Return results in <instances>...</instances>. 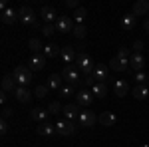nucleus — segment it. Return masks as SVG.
<instances>
[{"mask_svg": "<svg viewBox=\"0 0 149 147\" xmlns=\"http://www.w3.org/2000/svg\"><path fill=\"white\" fill-rule=\"evenodd\" d=\"M36 133H38V135L50 137V135H54V133H56V125H52L50 121H44V123H40L38 127H36Z\"/></svg>", "mask_w": 149, "mask_h": 147, "instance_id": "obj_16", "label": "nucleus"}, {"mask_svg": "<svg viewBox=\"0 0 149 147\" xmlns=\"http://www.w3.org/2000/svg\"><path fill=\"white\" fill-rule=\"evenodd\" d=\"M141 50H143V42H141V40H135V42H133V52H135V54H141Z\"/></svg>", "mask_w": 149, "mask_h": 147, "instance_id": "obj_38", "label": "nucleus"}, {"mask_svg": "<svg viewBox=\"0 0 149 147\" xmlns=\"http://www.w3.org/2000/svg\"><path fill=\"white\" fill-rule=\"evenodd\" d=\"M56 133H60V135H64V137L74 135L76 133V123L70 121V119H60L56 123Z\"/></svg>", "mask_w": 149, "mask_h": 147, "instance_id": "obj_3", "label": "nucleus"}, {"mask_svg": "<svg viewBox=\"0 0 149 147\" xmlns=\"http://www.w3.org/2000/svg\"><path fill=\"white\" fill-rule=\"evenodd\" d=\"M66 6H68V8H74V10H78V8H80L78 0H66Z\"/></svg>", "mask_w": 149, "mask_h": 147, "instance_id": "obj_40", "label": "nucleus"}, {"mask_svg": "<svg viewBox=\"0 0 149 147\" xmlns=\"http://www.w3.org/2000/svg\"><path fill=\"white\" fill-rule=\"evenodd\" d=\"M48 86H50V90H62L64 86H62V76L60 74H52L50 78H48Z\"/></svg>", "mask_w": 149, "mask_h": 147, "instance_id": "obj_26", "label": "nucleus"}, {"mask_svg": "<svg viewBox=\"0 0 149 147\" xmlns=\"http://www.w3.org/2000/svg\"><path fill=\"white\" fill-rule=\"evenodd\" d=\"M86 16H88V10L80 6L78 10H74V22H76V24H81L84 20H86Z\"/></svg>", "mask_w": 149, "mask_h": 147, "instance_id": "obj_31", "label": "nucleus"}, {"mask_svg": "<svg viewBox=\"0 0 149 147\" xmlns=\"http://www.w3.org/2000/svg\"><path fill=\"white\" fill-rule=\"evenodd\" d=\"M135 82H137V86H143V84L147 82V76H145L143 72H135Z\"/></svg>", "mask_w": 149, "mask_h": 147, "instance_id": "obj_37", "label": "nucleus"}, {"mask_svg": "<svg viewBox=\"0 0 149 147\" xmlns=\"http://www.w3.org/2000/svg\"><path fill=\"white\" fill-rule=\"evenodd\" d=\"M2 24H14L16 20H20V16H18V10H14V8H8V10L2 12Z\"/></svg>", "mask_w": 149, "mask_h": 147, "instance_id": "obj_17", "label": "nucleus"}, {"mask_svg": "<svg viewBox=\"0 0 149 147\" xmlns=\"http://www.w3.org/2000/svg\"><path fill=\"white\" fill-rule=\"evenodd\" d=\"M48 111H50V113H62V111H64V105H62L60 102H52V103H50V107H48Z\"/></svg>", "mask_w": 149, "mask_h": 147, "instance_id": "obj_34", "label": "nucleus"}, {"mask_svg": "<svg viewBox=\"0 0 149 147\" xmlns=\"http://www.w3.org/2000/svg\"><path fill=\"white\" fill-rule=\"evenodd\" d=\"M10 117H12V109H10V107H4V109H2V119L8 121Z\"/></svg>", "mask_w": 149, "mask_h": 147, "instance_id": "obj_39", "label": "nucleus"}, {"mask_svg": "<svg viewBox=\"0 0 149 147\" xmlns=\"http://www.w3.org/2000/svg\"><path fill=\"white\" fill-rule=\"evenodd\" d=\"M64 119H70V121H74V119H78L80 117V105L78 103H68V105H64Z\"/></svg>", "mask_w": 149, "mask_h": 147, "instance_id": "obj_9", "label": "nucleus"}, {"mask_svg": "<svg viewBox=\"0 0 149 147\" xmlns=\"http://www.w3.org/2000/svg\"><path fill=\"white\" fill-rule=\"evenodd\" d=\"M48 93H50V86H44V84L36 86V90H34V95H36V98L44 100V98H48Z\"/></svg>", "mask_w": 149, "mask_h": 147, "instance_id": "obj_29", "label": "nucleus"}, {"mask_svg": "<svg viewBox=\"0 0 149 147\" xmlns=\"http://www.w3.org/2000/svg\"><path fill=\"white\" fill-rule=\"evenodd\" d=\"M60 58H62V62H64L66 66H70V64H74V62H76L78 54H76L72 48H62V54H60Z\"/></svg>", "mask_w": 149, "mask_h": 147, "instance_id": "obj_21", "label": "nucleus"}, {"mask_svg": "<svg viewBox=\"0 0 149 147\" xmlns=\"http://www.w3.org/2000/svg\"><path fill=\"white\" fill-rule=\"evenodd\" d=\"M149 93V88H145V86H135L133 88V98H137V100H145Z\"/></svg>", "mask_w": 149, "mask_h": 147, "instance_id": "obj_30", "label": "nucleus"}, {"mask_svg": "<svg viewBox=\"0 0 149 147\" xmlns=\"http://www.w3.org/2000/svg\"><path fill=\"white\" fill-rule=\"evenodd\" d=\"M147 88H149V78H147Z\"/></svg>", "mask_w": 149, "mask_h": 147, "instance_id": "obj_46", "label": "nucleus"}, {"mask_svg": "<svg viewBox=\"0 0 149 147\" xmlns=\"http://www.w3.org/2000/svg\"><path fill=\"white\" fill-rule=\"evenodd\" d=\"M44 66H46V56L44 54H34V56L30 58V62H28V68L32 70V72L44 70Z\"/></svg>", "mask_w": 149, "mask_h": 147, "instance_id": "obj_10", "label": "nucleus"}, {"mask_svg": "<svg viewBox=\"0 0 149 147\" xmlns=\"http://www.w3.org/2000/svg\"><path fill=\"white\" fill-rule=\"evenodd\" d=\"M28 48L32 50V54H40V52H44V46H42V42H40L38 38L28 40Z\"/></svg>", "mask_w": 149, "mask_h": 147, "instance_id": "obj_28", "label": "nucleus"}, {"mask_svg": "<svg viewBox=\"0 0 149 147\" xmlns=\"http://www.w3.org/2000/svg\"><path fill=\"white\" fill-rule=\"evenodd\" d=\"M92 93H93V98H105L107 95V86L105 84H93L92 86Z\"/></svg>", "mask_w": 149, "mask_h": 147, "instance_id": "obj_27", "label": "nucleus"}, {"mask_svg": "<svg viewBox=\"0 0 149 147\" xmlns=\"http://www.w3.org/2000/svg\"><path fill=\"white\" fill-rule=\"evenodd\" d=\"M115 58H123V60H129V58H131V54H129V50H127V48H119V50H117V54H115Z\"/></svg>", "mask_w": 149, "mask_h": 147, "instance_id": "obj_35", "label": "nucleus"}, {"mask_svg": "<svg viewBox=\"0 0 149 147\" xmlns=\"http://www.w3.org/2000/svg\"><path fill=\"white\" fill-rule=\"evenodd\" d=\"M12 76H14L16 84L20 88H28L30 82H32V70L28 68V66H16L14 72H12Z\"/></svg>", "mask_w": 149, "mask_h": 147, "instance_id": "obj_1", "label": "nucleus"}, {"mask_svg": "<svg viewBox=\"0 0 149 147\" xmlns=\"http://www.w3.org/2000/svg\"><path fill=\"white\" fill-rule=\"evenodd\" d=\"M139 147H149V145H147V143H143V145H139Z\"/></svg>", "mask_w": 149, "mask_h": 147, "instance_id": "obj_45", "label": "nucleus"}, {"mask_svg": "<svg viewBox=\"0 0 149 147\" xmlns=\"http://www.w3.org/2000/svg\"><path fill=\"white\" fill-rule=\"evenodd\" d=\"M16 88H18V84H16L14 76L6 74V76L2 78V91H4V93H6V91H16Z\"/></svg>", "mask_w": 149, "mask_h": 147, "instance_id": "obj_18", "label": "nucleus"}, {"mask_svg": "<svg viewBox=\"0 0 149 147\" xmlns=\"http://www.w3.org/2000/svg\"><path fill=\"white\" fill-rule=\"evenodd\" d=\"M95 121H97V117H95V113L93 111H81L80 117H78V123L81 125V127H93L95 125Z\"/></svg>", "mask_w": 149, "mask_h": 147, "instance_id": "obj_8", "label": "nucleus"}, {"mask_svg": "<svg viewBox=\"0 0 149 147\" xmlns=\"http://www.w3.org/2000/svg\"><path fill=\"white\" fill-rule=\"evenodd\" d=\"M14 95H16V100L20 103H30V100H32V93L28 91V88H16V91H14Z\"/></svg>", "mask_w": 149, "mask_h": 147, "instance_id": "obj_22", "label": "nucleus"}, {"mask_svg": "<svg viewBox=\"0 0 149 147\" xmlns=\"http://www.w3.org/2000/svg\"><path fill=\"white\" fill-rule=\"evenodd\" d=\"M74 93H76V90H74V86H70V84L60 90V95H62V98H72Z\"/></svg>", "mask_w": 149, "mask_h": 147, "instance_id": "obj_33", "label": "nucleus"}, {"mask_svg": "<svg viewBox=\"0 0 149 147\" xmlns=\"http://www.w3.org/2000/svg\"><path fill=\"white\" fill-rule=\"evenodd\" d=\"M121 28L127 30V32H131V30L135 28V16H133V14H125V16L121 18Z\"/></svg>", "mask_w": 149, "mask_h": 147, "instance_id": "obj_25", "label": "nucleus"}, {"mask_svg": "<svg viewBox=\"0 0 149 147\" xmlns=\"http://www.w3.org/2000/svg\"><path fill=\"white\" fill-rule=\"evenodd\" d=\"M127 91H129V88H127V84L123 82V79H115L113 84V93L117 95V98H123V95H127Z\"/></svg>", "mask_w": 149, "mask_h": 147, "instance_id": "obj_23", "label": "nucleus"}, {"mask_svg": "<svg viewBox=\"0 0 149 147\" xmlns=\"http://www.w3.org/2000/svg\"><path fill=\"white\" fill-rule=\"evenodd\" d=\"M143 28H145V32H147V34H149V18H147V20H145V24H143Z\"/></svg>", "mask_w": 149, "mask_h": 147, "instance_id": "obj_44", "label": "nucleus"}, {"mask_svg": "<svg viewBox=\"0 0 149 147\" xmlns=\"http://www.w3.org/2000/svg\"><path fill=\"white\" fill-rule=\"evenodd\" d=\"M76 68L80 70L81 74H86V76H92L93 70H95V66H93L92 58L81 52V54H78V58H76Z\"/></svg>", "mask_w": 149, "mask_h": 147, "instance_id": "obj_2", "label": "nucleus"}, {"mask_svg": "<svg viewBox=\"0 0 149 147\" xmlns=\"http://www.w3.org/2000/svg\"><path fill=\"white\" fill-rule=\"evenodd\" d=\"M6 131H8V123H6V121H4V119H2V121H0V133H2V135H4V133H6Z\"/></svg>", "mask_w": 149, "mask_h": 147, "instance_id": "obj_41", "label": "nucleus"}, {"mask_svg": "<svg viewBox=\"0 0 149 147\" xmlns=\"http://www.w3.org/2000/svg\"><path fill=\"white\" fill-rule=\"evenodd\" d=\"M147 12H149V2L147 0H137V2L133 4L131 14H133V16H143V14H147Z\"/></svg>", "mask_w": 149, "mask_h": 147, "instance_id": "obj_20", "label": "nucleus"}, {"mask_svg": "<svg viewBox=\"0 0 149 147\" xmlns=\"http://www.w3.org/2000/svg\"><path fill=\"white\" fill-rule=\"evenodd\" d=\"M84 84H86V86H93L95 82H93V78H92V76H86V79H84Z\"/></svg>", "mask_w": 149, "mask_h": 147, "instance_id": "obj_42", "label": "nucleus"}, {"mask_svg": "<svg viewBox=\"0 0 149 147\" xmlns=\"http://www.w3.org/2000/svg\"><path fill=\"white\" fill-rule=\"evenodd\" d=\"M62 78L68 82L70 86H74V84H80V70L74 68V66H66L64 68V72H62Z\"/></svg>", "mask_w": 149, "mask_h": 147, "instance_id": "obj_6", "label": "nucleus"}, {"mask_svg": "<svg viewBox=\"0 0 149 147\" xmlns=\"http://www.w3.org/2000/svg\"><path fill=\"white\" fill-rule=\"evenodd\" d=\"M42 32H44V36H54V32H56V26H52V24H46L44 28H42Z\"/></svg>", "mask_w": 149, "mask_h": 147, "instance_id": "obj_36", "label": "nucleus"}, {"mask_svg": "<svg viewBox=\"0 0 149 147\" xmlns=\"http://www.w3.org/2000/svg\"><path fill=\"white\" fill-rule=\"evenodd\" d=\"M48 115H50V111H48V109H44V107H34V109H32V113H30V117H32L34 121H40V123L48 121Z\"/></svg>", "mask_w": 149, "mask_h": 147, "instance_id": "obj_19", "label": "nucleus"}, {"mask_svg": "<svg viewBox=\"0 0 149 147\" xmlns=\"http://www.w3.org/2000/svg\"><path fill=\"white\" fill-rule=\"evenodd\" d=\"M0 10H2V12L8 10V2H6V0H2V2H0Z\"/></svg>", "mask_w": 149, "mask_h": 147, "instance_id": "obj_43", "label": "nucleus"}, {"mask_svg": "<svg viewBox=\"0 0 149 147\" xmlns=\"http://www.w3.org/2000/svg\"><path fill=\"white\" fill-rule=\"evenodd\" d=\"M18 16H20V22L24 26H36V16L30 6H20L18 8Z\"/></svg>", "mask_w": 149, "mask_h": 147, "instance_id": "obj_4", "label": "nucleus"}, {"mask_svg": "<svg viewBox=\"0 0 149 147\" xmlns=\"http://www.w3.org/2000/svg\"><path fill=\"white\" fill-rule=\"evenodd\" d=\"M54 26H56V32H62V34H66V32H74V28H76L74 18H70V16H60Z\"/></svg>", "mask_w": 149, "mask_h": 147, "instance_id": "obj_5", "label": "nucleus"}, {"mask_svg": "<svg viewBox=\"0 0 149 147\" xmlns=\"http://www.w3.org/2000/svg\"><path fill=\"white\" fill-rule=\"evenodd\" d=\"M97 121L103 125V127H111V125L117 123V115L113 111H103L100 117H97Z\"/></svg>", "mask_w": 149, "mask_h": 147, "instance_id": "obj_12", "label": "nucleus"}, {"mask_svg": "<svg viewBox=\"0 0 149 147\" xmlns=\"http://www.w3.org/2000/svg\"><path fill=\"white\" fill-rule=\"evenodd\" d=\"M143 66H145V60H143V56L141 54H131V58H129V68L135 70V72H143Z\"/></svg>", "mask_w": 149, "mask_h": 147, "instance_id": "obj_13", "label": "nucleus"}, {"mask_svg": "<svg viewBox=\"0 0 149 147\" xmlns=\"http://www.w3.org/2000/svg\"><path fill=\"white\" fill-rule=\"evenodd\" d=\"M93 102V93L88 90H80L76 93V103L80 105V107H88V105H92Z\"/></svg>", "mask_w": 149, "mask_h": 147, "instance_id": "obj_7", "label": "nucleus"}, {"mask_svg": "<svg viewBox=\"0 0 149 147\" xmlns=\"http://www.w3.org/2000/svg\"><path fill=\"white\" fill-rule=\"evenodd\" d=\"M109 68L113 70V72H125V70L129 68V60H123V58H111Z\"/></svg>", "mask_w": 149, "mask_h": 147, "instance_id": "obj_15", "label": "nucleus"}, {"mask_svg": "<svg viewBox=\"0 0 149 147\" xmlns=\"http://www.w3.org/2000/svg\"><path fill=\"white\" fill-rule=\"evenodd\" d=\"M46 58H58L60 54H62V48L60 46H56V44H48V46H44V52H42Z\"/></svg>", "mask_w": 149, "mask_h": 147, "instance_id": "obj_24", "label": "nucleus"}, {"mask_svg": "<svg viewBox=\"0 0 149 147\" xmlns=\"http://www.w3.org/2000/svg\"><path fill=\"white\" fill-rule=\"evenodd\" d=\"M86 34H88V28L84 26V24H76V28H74V36L76 38H86Z\"/></svg>", "mask_w": 149, "mask_h": 147, "instance_id": "obj_32", "label": "nucleus"}, {"mask_svg": "<svg viewBox=\"0 0 149 147\" xmlns=\"http://www.w3.org/2000/svg\"><path fill=\"white\" fill-rule=\"evenodd\" d=\"M92 78L95 84H105V79H107V68L102 66V64H97L95 70H93V74H92Z\"/></svg>", "mask_w": 149, "mask_h": 147, "instance_id": "obj_11", "label": "nucleus"}, {"mask_svg": "<svg viewBox=\"0 0 149 147\" xmlns=\"http://www.w3.org/2000/svg\"><path fill=\"white\" fill-rule=\"evenodd\" d=\"M40 14H42L44 22H56L58 18H60L54 6H42V12H40Z\"/></svg>", "mask_w": 149, "mask_h": 147, "instance_id": "obj_14", "label": "nucleus"}]
</instances>
